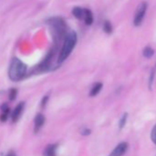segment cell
Listing matches in <instances>:
<instances>
[{
  "instance_id": "30bf717a",
  "label": "cell",
  "mask_w": 156,
  "mask_h": 156,
  "mask_svg": "<svg viewBox=\"0 0 156 156\" xmlns=\"http://www.w3.org/2000/svg\"><path fill=\"white\" fill-rule=\"evenodd\" d=\"M56 148L57 145L55 144H51L47 146L43 151V156H56Z\"/></svg>"
},
{
  "instance_id": "e0dca14e",
  "label": "cell",
  "mask_w": 156,
  "mask_h": 156,
  "mask_svg": "<svg viewBox=\"0 0 156 156\" xmlns=\"http://www.w3.org/2000/svg\"><path fill=\"white\" fill-rule=\"evenodd\" d=\"M151 139L154 142V144H156V125L153 127V129L151 132Z\"/></svg>"
},
{
  "instance_id": "4fadbf2b",
  "label": "cell",
  "mask_w": 156,
  "mask_h": 156,
  "mask_svg": "<svg viewBox=\"0 0 156 156\" xmlns=\"http://www.w3.org/2000/svg\"><path fill=\"white\" fill-rule=\"evenodd\" d=\"M103 30L108 33V34H110L113 30V28H112V25L111 23L108 21V20H106L104 21V24H103Z\"/></svg>"
},
{
  "instance_id": "2e32d148",
  "label": "cell",
  "mask_w": 156,
  "mask_h": 156,
  "mask_svg": "<svg viewBox=\"0 0 156 156\" xmlns=\"http://www.w3.org/2000/svg\"><path fill=\"white\" fill-rule=\"evenodd\" d=\"M17 94H18V90L16 88H11L10 91H9V100L10 101H13L16 98Z\"/></svg>"
},
{
  "instance_id": "ac0fdd59",
  "label": "cell",
  "mask_w": 156,
  "mask_h": 156,
  "mask_svg": "<svg viewBox=\"0 0 156 156\" xmlns=\"http://www.w3.org/2000/svg\"><path fill=\"white\" fill-rule=\"evenodd\" d=\"M90 133H91V130H90L89 129H83L81 130V134L84 135V136H87V135H89Z\"/></svg>"
},
{
  "instance_id": "3957f363",
  "label": "cell",
  "mask_w": 156,
  "mask_h": 156,
  "mask_svg": "<svg viewBox=\"0 0 156 156\" xmlns=\"http://www.w3.org/2000/svg\"><path fill=\"white\" fill-rule=\"evenodd\" d=\"M48 24L51 27L54 40L60 41L62 39L64 40L65 36L67 35V26L64 20L62 18H51L47 20Z\"/></svg>"
},
{
  "instance_id": "9a60e30c",
  "label": "cell",
  "mask_w": 156,
  "mask_h": 156,
  "mask_svg": "<svg viewBox=\"0 0 156 156\" xmlns=\"http://www.w3.org/2000/svg\"><path fill=\"white\" fill-rule=\"evenodd\" d=\"M127 118H128V114H127V113L123 114V116L121 117V119H120V120H119V129H120L124 128V126H125V124H126V121H127Z\"/></svg>"
},
{
  "instance_id": "52a82bcc",
  "label": "cell",
  "mask_w": 156,
  "mask_h": 156,
  "mask_svg": "<svg viewBox=\"0 0 156 156\" xmlns=\"http://www.w3.org/2000/svg\"><path fill=\"white\" fill-rule=\"evenodd\" d=\"M45 122V118L42 114L39 113L36 117H35V119H34V132L37 133L40 131V129H41V127L43 126Z\"/></svg>"
},
{
  "instance_id": "5bb4252c",
  "label": "cell",
  "mask_w": 156,
  "mask_h": 156,
  "mask_svg": "<svg viewBox=\"0 0 156 156\" xmlns=\"http://www.w3.org/2000/svg\"><path fill=\"white\" fill-rule=\"evenodd\" d=\"M143 55L146 57V58H151L152 55H153V50L151 48V47H146L144 50H143Z\"/></svg>"
},
{
  "instance_id": "9c48e42d",
  "label": "cell",
  "mask_w": 156,
  "mask_h": 156,
  "mask_svg": "<svg viewBox=\"0 0 156 156\" xmlns=\"http://www.w3.org/2000/svg\"><path fill=\"white\" fill-rule=\"evenodd\" d=\"M87 25L90 26L92 25L93 21H94V17H93V13L90 9H85V15H84V20H83Z\"/></svg>"
},
{
  "instance_id": "5b68a950",
  "label": "cell",
  "mask_w": 156,
  "mask_h": 156,
  "mask_svg": "<svg viewBox=\"0 0 156 156\" xmlns=\"http://www.w3.org/2000/svg\"><path fill=\"white\" fill-rule=\"evenodd\" d=\"M128 147H129V145L127 142H121L111 151L109 156H122L127 151Z\"/></svg>"
},
{
  "instance_id": "6da1fadb",
  "label": "cell",
  "mask_w": 156,
  "mask_h": 156,
  "mask_svg": "<svg viewBox=\"0 0 156 156\" xmlns=\"http://www.w3.org/2000/svg\"><path fill=\"white\" fill-rule=\"evenodd\" d=\"M27 73L26 64L18 58H13L9 68V77L13 82H19L22 80Z\"/></svg>"
},
{
  "instance_id": "d6986e66",
  "label": "cell",
  "mask_w": 156,
  "mask_h": 156,
  "mask_svg": "<svg viewBox=\"0 0 156 156\" xmlns=\"http://www.w3.org/2000/svg\"><path fill=\"white\" fill-rule=\"evenodd\" d=\"M48 99H49V97H48V96H45V97L42 98V101H41V107H42V108H44V107L46 106V104H47V102H48Z\"/></svg>"
},
{
  "instance_id": "8992f818",
  "label": "cell",
  "mask_w": 156,
  "mask_h": 156,
  "mask_svg": "<svg viewBox=\"0 0 156 156\" xmlns=\"http://www.w3.org/2000/svg\"><path fill=\"white\" fill-rule=\"evenodd\" d=\"M23 109H24V103H23V102H20V103L15 108L14 111L12 112L11 118H12V121H13V122H17V121L20 119V116H21V114H22V112H23Z\"/></svg>"
},
{
  "instance_id": "ffe728a7",
  "label": "cell",
  "mask_w": 156,
  "mask_h": 156,
  "mask_svg": "<svg viewBox=\"0 0 156 156\" xmlns=\"http://www.w3.org/2000/svg\"><path fill=\"white\" fill-rule=\"evenodd\" d=\"M8 156H17L16 154H14V153H10V154H9Z\"/></svg>"
},
{
  "instance_id": "7c38bea8",
  "label": "cell",
  "mask_w": 156,
  "mask_h": 156,
  "mask_svg": "<svg viewBox=\"0 0 156 156\" xmlns=\"http://www.w3.org/2000/svg\"><path fill=\"white\" fill-rule=\"evenodd\" d=\"M102 87H103V85L101 83H96L90 90V93H89L90 97H96L97 95H98V93L102 89Z\"/></svg>"
},
{
  "instance_id": "277c9868",
  "label": "cell",
  "mask_w": 156,
  "mask_h": 156,
  "mask_svg": "<svg viewBox=\"0 0 156 156\" xmlns=\"http://www.w3.org/2000/svg\"><path fill=\"white\" fill-rule=\"evenodd\" d=\"M146 10H147V3L146 2H142L137 11H136V14H135V17H134V25L135 26H140L144 19V16H145V13H146Z\"/></svg>"
},
{
  "instance_id": "8fae6325",
  "label": "cell",
  "mask_w": 156,
  "mask_h": 156,
  "mask_svg": "<svg viewBox=\"0 0 156 156\" xmlns=\"http://www.w3.org/2000/svg\"><path fill=\"white\" fill-rule=\"evenodd\" d=\"M1 110H2V113L0 115V121L5 122L8 119L9 115V108L7 104H3L1 107Z\"/></svg>"
},
{
  "instance_id": "ba28073f",
  "label": "cell",
  "mask_w": 156,
  "mask_h": 156,
  "mask_svg": "<svg viewBox=\"0 0 156 156\" xmlns=\"http://www.w3.org/2000/svg\"><path fill=\"white\" fill-rule=\"evenodd\" d=\"M72 14L77 19V20H84V15H85V9L80 8V7H74L72 10Z\"/></svg>"
},
{
  "instance_id": "7a4b0ae2",
  "label": "cell",
  "mask_w": 156,
  "mask_h": 156,
  "mask_svg": "<svg viewBox=\"0 0 156 156\" xmlns=\"http://www.w3.org/2000/svg\"><path fill=\"white\" fill-rule=\"evenodd\" d=\"M76 42H77V35L74 31H71L65 36V38L63 40L62 47V50L60 51L59 58H58L59 63L62 62L70 56L71 52L73 51V48L75 47Z\"/></svg>"
}]
</instances>
